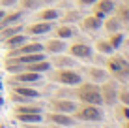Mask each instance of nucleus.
<instances>
[{
  "mask_svg": "<svg viewBox=\"0 0 129 128\" xmlns=\"http://www.w3.org/2000/svg\"><path fill=\"white\" fill-rule=\"evenodd\" d=\"M81 100H84V102H88V104H94V105L103 102L101 94L95 89H92V87H84V89L81 90Z\"/></svg>",
  "mask_w": 129,
  "mask_h": 128,
  "instance_id": "1",
  "label": "nucleus"
},
{
  "mask_svg": "<svg viewBox=\"0 0 129 128\" xmlns=\"http://www.w3.org/2000/svg\"><path fill=\"white\" fill-rule=\"evenodd\" d=\"M109 66H110V70H112L114 74H118V76H125L129 72V64L123 59H112L109 62Z\"/></svg>",
  "mask_w": 129,
  "mask_h": 128,
  "instance_id": "2",
  "label": "nucleus"
},
{
  "mask_svg": "<svg viewBox=\"0 0 129 128\" xmlns=\"http://www.w3.org/2000/svg\"><path fill=\"white\" fill-rule=\"evenodd\" d=\"M77 115L81 117V119H88V121H99V119H101V111L97 107H94V105H90V107L81 109Z\"/></svg>",
  "mask_w": 129,
  "mask_h": 128,
  "instance_id": "3",
  "label": "nucleus"
},
{
  "mask_svg": "<svg viewBox=\"0 0 129 128\" xmlns=\"http://www.w3.org/2000/svg\"><path fill=\"white\" fill-rule=\"evenodd\" d=\"M71 53H73L75 57H82V59L92 57V49L88 45H82V43H75V45L71 47Z\"/></svg>",
  "mask_w": 129,
  "mask_h": 128,
  "instance_id": "4",
  "label": "nucleus"
},
{
  "mask_svg": "<svg viewBox=\"0 0 129 128\" xmlns=\"http://www.w3.org/2000/svg\"><path fill=\"white\" fill-rule=\"evenodd\" d=\"M60 81L66 85H77V83H81V77H79V74H73V72H62Z\"/></svg>",
  "mask_w": 129,
  "mask_h": 128,
  "instance_id": "5",
  "label": "nucleus"
},
{
  "mask_svg": "<svg viewBox=\"0 0 129 128\" xmlns=\"http://www.w3.org/2000/svg\"><path fill=\"white\" fill-rule=\"evenodd\" d=\"M103 92H105V102L107 104H114L116 102V89H114V83H107Z\"/></svg>",
  "mask_w": 129,
  "mask_h": 128,
  "instance_id": "6",
  "label": "nucleus"
},
{
  "mask_svg": "<svg viewBox=\"0 0 129 128\" xmlns=\"http://www.w3.org/2000/svg\"><path fill=\"white\" fill-rule=\"evenodd\" d=\"M38 60H43V55H39V53H28V55L21 57V62H26V64L38 62Z\"/></svg>",
  "mask_w": 129,
  "mask_h": 128,
  "instance_id": "7",
  "label": "nucleus"
},
{
  "mask_svg": "<svg viewBox=\"0 0 129 128\" xmlns=\"http://www.w3.org/2000/svg\"><path fill=\"white\" fill-rule=\"evenodd\" d=\"M19 119L24 122H39L41 121L39 113H19Z\"/></svg>",
  "mask_w": 129,
  "mask_h": 128,
  "instance_id": "8",
  "label": "nucleus"
},
{
  "mask_svg": "<svg viewBox=\"0 0 129 128\" xmlns=\"http://www.w3.org/2000/svg\"><path fill=\"white\" fill-rule=\"evenodd\" d=\"M49 30H51V25H49V23H43V25L32 26V28H30V32H32V34H45V32H49Z\"/></svg>",
  "mask_w": 129,
  "mask_h": 128,
  "instance_id": "9",
  "label": "nucleus"
},
{
  "mask_svg": "<svg viewBox=\"0 0 129 128\" xmlns=\"http://www.w3.org/2000/svg\"><path fill=\"white\" fill-rule=\"evenodd\" d=\"M52 121L58 122V124H66V126L73 124V119H71V117H66V115H52Z\"/></svg>",
  "mask_w": 129,
  "mask_h": 128,
  "instance_id": "10",
  "label": "nucleus"
},
{
  "mask_svg": "<svg viewBox=\"0 0 129 128\" xmlns=\"http://www.w3.org/2000/svg\"><path fill=\"white\" fill-rule=\"evenodd\" d=\"M43 70H49V62L38 60V62H32V66H30V72H43Z\"/></svg>",
  "mask_w": 129,
  "mask_h": 128,
  "instance_id": "11",
  "label": "nucleus"
},
{
  "mask_svg": "<svg viewBox=\"0 0 129 128\" xmlns=\"http://www.w3.org/2000/svg\"><path fill=\"white\" fill-rule=\"evenodd\" d=\"M43 49V45H39V43H34V45H26L23 47L19 53H23V55H28V53H38V51H41Z\"/></svg>",
  "mask_w": 129,
  "mask_h": 128,
  "instance_id": "12",
  "label": "nucleus"
},
{
  "mask_svg": "<svg viewBox=\"0 0 129 128\" xmlns=\"http://www.w3.org/2000/svg\"><path fill=\"white\" fill-rule=\"evenodd\" d=\"M56 107L62 111H75V104L71 102H56Z\"/></svg>",
  "mask_w": 129,
  "mask_h": 128,
  "instance_id": "13",
  "label": "nucleus"
},
{
  "mask_svg": "<svg viewBox=\"0 0 129 128\" xmlns=\"http://www.w3.org/2000/svg\"><path fill=\"white\" fill-rule=\"evenodd\" d=\"M112 0H101V4H99V11H103V13H107V11H112Z\"/></svg>",
  "mask_w": 129,
  "mask_h": 128,
  "instance_id": "14",
  "label": "nucleus"
},
{
  "mask_svg": "<svg viewBox=\"0 0 129 128\" xmlns=\"http://www.w3.org/2000/svg\"><path fill=\"white\" fill-rule=\"evenodd\" d=\"M47 49H49V51H52V53L64 51V43H62V42H51V43L47 45Z\"/></svg>",
  "mask_w": 129,
  "mask_h": 128,
  "instance_id": "15",
  "label": "nucleus"
},
{
  "mask_svg": "<svg viewBox=\"0 0 129 128\" xmlns=\"http://www.w3.org/2000/svg\"><path fill=\"white\" fill-rule=\"evenodd\" d=\"M17 94H23V98H36L38 92L30 90V89H17Z\"/></svg>",
  "mask_w": 129,
  "mask_h": 128,
  "instance_id": "16",
  "label": "nucleus"
},
{
  "mask_svg": "<svg viewBox=\"0 0 129 128\" xmlns=\"http://www.w3.org/2000/svg\"><path fill=\"white\" fill-rule=\"evenodd\" d=\"M19 79H21V81H39V76H38V72H30V74L21 76Z\"/></svg>",
  "mask_w": 129,
  "mask_h": 128,
  "instance_id": "17",
  "label": "nucleus"
},
{
  "mask_svg": "<svg viewBox=\"0 0 129 128\" xmlns=\"http://www.w3.org/2000/svg\"><path fill=\"white\" fill-rule=\"evenodd\" d=\"M84 26H86V28H97V26H101V21L99 19H86Z\"/></svg>",
  "mask_w": 129,
  "mask_h": 128,
  "instance_id": "18",
  "label": "nucleus"
},
{
  "mask_svg": "<svg viewBox=\"0 0 129 128\" xmlns=\"http://www.w3.org/2000/svg\"><path fill=\"white\" fill-rule=\"evenodd\" d=\"M71 34H73V30L68 28V26H62V28L58 30V36L60 38H71Z\"/></svg>",
  "mask_w": 129,
  "mask_h": 128,
  "instance_id": "19",
  "label": "nucleus"
},
{
  "mask_svg": "<svg viewBox=\"0 0 129 128\" xmlns=\"http://www.w3.org/2000/svg\"><path fill=\"white\" fill-rule=\"evenodd\" d=\"M58 17V11H54V10H49L43 13V19H56Z\"/></svg>",
  "mask_w": 129,
  "mask_h": 128,
  "instance_id": "20",
  "label": "nucleus"
},
{
  "mask_svg": "<svg viewBox=\"0 0 129 128\" xmlns=\"http://www.w3.org/2000/svg\"><path fill=\"white\" fill-rule=\"evenodd\" d=\"M21 30V26H15V28H10V30H6V32L2 34V38H10V36H13V34H17Z\"/></svg>",
  "mask_w": 129,
  "mask_h": 128,
  "instance_id": "21",
  "label": "nucleus"
},
{
  "mask_svg": "<svg viewBox=\"0 0 129 128\" xmlns=\"http://www.w3.org/2000/svg\"><path fill=\"white\" fill-rule=\"evenodd\" d=\"M23 42H24V36H15V38H11L8 43H10V45H19V43H23Z\"/></svg>",
  "mask_w": 129,
  "mask_h": 128,
  "instance_id": "22",
  "label": "nucleus"
},
{
  "mask_svg": "<svg viewBox=\"0 0 129 128\" xmlns=\"http://www.w3.org/2000/svg\"><path fill=\"white\" fill-rule=\"evenodd\" d=\"M118 26H120V23H118V19H110L109 23H107V28H109V30H116Z\"/></svg>",
  "mask_w": 129,
  "mask_h": 128,
  "instance_id": "23",
  "label": "nucleus"
},
{
  "mask_svg": "<svg viewBox=\"0 0 129 128\" xmlns=\"http://www.w3.org/2000/svg\"><path fill=\"white\" fill-rule=\"evenodd\" d=\"M19 17H21L19 13H13V15H10V17H8L6 21H2V26H4V25H10V23H13V21H17Z\"/></svg>",
  "mask_w": 129,
  "mask_h": 128,
  "instance_id": "24",
  "label": "nucleus"
},
{
  "mask_svg": "<svg viewBox=\"0 0 129 128\" xmlns=\"http://www.w3.org/2000/svg\"><path fill=\"white\" fill-rule=\"evenodd\" d=\"M19 113H39L38 107H19Z\"/></svg>",
  "mask_w": 129,
  "mask_h": 128,
  "instance_id": "25",
  "label": "nucleus"
},
{
  "mask_svg": "<svg viewBox=\"0 0 129 128\" xmlns=\"http://www.w3.org/2000/svg\"><path fill=\"white\" fill-rule=\"evenodd\" d=\"M99 49L105 51V53H110V51H112V45H109V43H103V42H101V43H99Z\"/></svg>",
  "mask_w": 129,
  "mask_h": 128,
  "instance_id": "26",
  "label": "nucleus"
},
{
  "mask_svg": "<svg viewBox=\"0 0 129 128\" xmlns=\"http://www.w3.org/2000/svg\"><path fill=\"white\" fill-rule=\"evenodd\" d=\"M23 4L26 8H36V6H38V0H24Z\"/></svg>",
  "mask_w": 129,
  "mask_h": 128,
  "instance_id": "27",
  "label": "nucleus"
},
{
  "mask_svg": "<svg viewBox=\"0 0 129 128\" xmlns=\"http://www.w3.org/2000/svg\"><path fill=\"white\" fill-rule=\"evenodd\" d=\"M92 76L97 77V79H103V77H105V74L101 72V70H92Z\"/></svg>",
  "mask_w": 129,
  "mask_h": 128,
  "instance_id": "28",
  "label": "nucleus"
},
{
  "mask_svg": "<svg viewBox=\"0 0 129 128\" xmlns=\"http://www.w3.org/2000/svg\"><path fill=\"white\" fill-rule=\"evenodd\" d=\"M120 43H122V36H114V40H112V47H118Z\"/></svg>",
  "mask_w": 129,
  "mask_h": 128,
  "instance_id": "29",
  "label": "nucleus"
},
{
  "mask_svg": "<svg viewBox=\"0 0 129 128\" xmlns=\"http://www.w3.org/2000/svg\"><path fill=\"white\" fill-rule=\"evenodd\" d=\"M122 100H123L125 104H129V92H123V94H122Z\"/></svg>",
  "mask_w": 129,
  "mask_h": 128,
  "instance_id": "30",
  "label": "nucleus"
},
{
  "mask_svg": "<svg viewBox=\"0 0 129 128\" xmlns=\"http://www.w3.org/2000/svg\"><path fill=\"white\" fill-rule=\"evenodd\" d=\"M123 115H125V117L129 119V107H125V109H123Z\"/></svg>",
  "mask_w": 129,
  "mask_h": 128,
  "instance_id": "31",
  "label": "nucleus"
},
{
  "mask_svg": "<svg viewBox=\"0 0 129 128\" xmlns=\"http://www.w3.org/2000/svg\"><path fill=\"white\" fill-rule=\"evenodd\" d=\"M2 2H4V4H13L15 0H2Z\"/></svg>",
  "mask_w": 129,
  "mask_h": 128,
  "instance_id": "32",
  "label": "nucleus"
},
{
  "mask_svg": "<svg viewBox=\"0 0 129 128\" xmlns=\"http://www.w3.org/2000/svg\"><path fill=\"white\" fill-rule=\"evenodd\" d=\"M81 2H84V4H92L94 0H81Z\"/></svg>",
  "mask_w": 129,
  "mask_h": 128,
  "instance_id": "33",
  "label": "nucleus"
},
{
  "mask_svg": "<svg viewBox=\"0 0 129 128\" xmlns=\"http://www.w3.org/2000/svg\"><path fill=\"white\" fill-rule=\"evenodd\" d=\"M2 17H4V13H2V11H0V19H2Z\"/></svg>",
  "mask_w": 129,
  "mask_h": 128,
  "instance_id": "34",
  "label": "nucleus"
},
{
  "mask_svg": "<svg viewBox=\"0 0 129 128\" xmlns=\"http://www.w3.org/2000/svg\"><path fill=\"white\" fill-rule=\"evenodd\" d=\"M125 128H129V124H127V126H125Z\"/></svg>",
  "mask_w": 129,
  "mask_h": 128,
  "instance_id": "35",
  "label": "nucleus"
},
{
  "mask_svg": "<svg viewBox=\"0 0 129 128\" xmlns=\"http://www.w3.org/2000/svg\"><path fill=\"white\" fill-rule=\"evenodd\" d=\"M30 128H32V126H30Z\"/></svg>",
  "mask_w": 129,
  "mask_h": 128,
  "instance_id": "36",
  "label": "nucleus"
}]
</instances>
